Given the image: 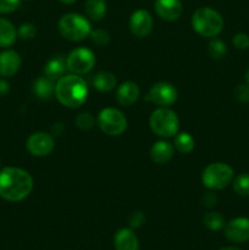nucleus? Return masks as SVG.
<instances>
[{
    "label": "nucleus",
    "mask_w": 249,
    "mask_h": 250,
    "mask_svg": "<svg viewBox=\"0 0 249 250\" xmlns=\"http://www.w3.org/2000/svg\"><path fill=\"white\" fill-rule=\"evenodd\" d=\"M149 125L156 136L161 138H171L178 133L180 120L173 110L168 107H159L151 112Z\"/></svg>",
    "instance_id": "nucleus-5"
},
{
    "label": "nucleus",
    "mask_w": 249,
    "mask_h": 250,
    "mask_svg": "<svg viewBox=\"0 0 249 250\" xmlns=\"http://www.w3.org/2000/svg\"><path fill=\"white\" fill-rule=\"evenodd\" d=\"M144 222H145V216L141 211L133 212L131 217H129V226H131V229H139Z\"/></svg>",
    "instance_id": "nucleus-33"
},
{
    "label": "nucleus",
    "mask_w": 249,
    "mask_h": 250,
    "mask_svg": "<svg viewBox=\"0 0 249 250\" xmlns=\"http://www.w3.org/2000/svg\"><path fill=\"white\" fill-rule=\"evenodd\" d=\"M141 95V89L138 84L132 81H126L121 83L116 90V100L122 106H131L138 100Z\"/></svg>",
    "instance_id": "nucleus-15"
},
{
    "label": "nucleus",
    "mask_w": 249,
    "mask_h": 250,
    "mask_svg": "<svg viewBox=\"0 0 249 250\" xmlns=\"http://www.w3.org/2000/svg\"><path fill=\"white\" fill-rule=\"evenodd\" d=\"M76 127H78L82 131H89L90 128H93V126L95 125V119L92 114L89 112H81L77 115L75 120Z\"/></svg>",
    "instance_id": "nucleus-27"
},
{
    "label": "nucleus",
    "mask_w": 249,
    "mask_h": 250,
    "mask_svg": "<svg viewBox=\"0 0 249 250\" xmlns=\"http://www.w3.org/2000/svg\"><path fill=\"white\" fill-rule=\"evenodd\" d=\"M10 92V84L5 77H0V98L5 97V95L9 94Z\"/></svg>",
    "instance_id": "nucleus-35"
},
{
    "label": "nucleus",
    "mask_w": 249,
    "mask_h": 250,
    "mask_svg": "<svg viewBox=\"0 0 249 250\" xmlns=\"http://www.w3.org/2000/svg\"><path fill=\"white\" fill-rule=\"evenodd\" d=\"M21 56L17 51L6 49L0 53V76L1 77H12L19 72L21 67Z\"/></svg>",
    "instance_id": "nucleus-14"
},
{
    "label": "nucleus",
    "mask_w": 249,
    "mask_h": 250,
    "mask_svg": "<svg viewBox=\"0 0 249 250\" xmlns=\"http://www.w3.org/2000/svg\"><path fill=\"white\" fill-rule=\"evenodd\" d=\"M154 21L150 12L144 9H138L131 15L129 29L137 38H145L153 31Z\"/></svg>",
    "instance_id": "nucleus-11"
},
{
    "label": "nucleus",
    "mask_w": 249,
    "mask_h": 250,
    "mask_svg": "<svg viewBox=\"0 0 249 250\" xmlns=\"http://www.w3.org/2000/svg\"><path fill=\"white\" fill-rule=\"evenodd\" d=\"M17 29L7 19L0 17V48H9L16 42Z\"/></svg>",
    "instance_id": "nucleus-19"
},
{
    "label": "nucleus",
    "mask_w": 249,
    "mask_h": 250,
    "mask_svg": "<svg viewBox=\"0 0 249 250\" xmlns=\"http://www.w3.org/2000/svg\"><path fill=\"white\" fill-rule=\"evenodd\" d=\"M233 190L241 197H249V173H241L233 181Z\"/></svg>",
    "instance_id": "nucleus-25"
},
{
    "label": "nucleus",
    "mask_w": 249,
    "mask_h": 250,
    "mask_svg": "<svg viewBox=\"0 0 249 250\" xmlns=\"http://www.w3.org/2000/svg\"><path fill=\"white\" fill-rule=\"evenodd\" d=\"M97 59L94 53L88 48H76L66 58L67 70L75 75H84L90 72L95 66Z\"/></svg>",
    "instance_id": "nucleus-8"
},
{
    "label": "nucleus",
    "mask_w": 249,
    "mask_h": 250,
    "mask_svg": "<svg viewBox=\"0 0 249 250\" xmlns=\"http://www.w3.org/2000/svg\"><path fill=\"white\" fill-rule=\"evenodd\" d=\"M246 82H247V84L249 85V68L247 70V72H246Z\"/></svg>",
    "instance_id": "nucleus-38"
},
{
    "label": "nucleus",
    "mask_w": 249,
    "mask_h": 250,
    "mask_svg": "<svg viewBox=\"0 0 249 250\" xmlns=\"http://www.w3.org/2000/svg\"><path fill=\"white\" fill-rule=\"evenodd\" d=\"M203 203H204L205 207H208V208L214 207V205L217 203L216 195H215L214 193L209 192L208 194H205L204 197H203Z\"/></svg>",
    "instance_id": "nucleus-34"
},
{
    "label": "nucleus",
    "mask_w": 249,
    "mask_h": 250,
    "mask_svg": "<svg viewBox=\"0 0 249 250\" xmlns=\"http://www.w3.org/2000/svg\"><path fill=\"white\" fill-rule=\"evenodd\" d=\"M89 37L93 43L98 46H106L110 43V33L107 31H105V29L98 28L95 31L92 29Z\"/></svg>",
    "instance_id": "nucleus-28"
},
{
    "label": "nucleus",
    "mask_w": 249,
    "mask_h": 250,
    "mask_svg": "<svg viewBox=\"0 0 249 250\" xmlns=\"http://www.w3.org/2000/svg\"><path fill=\"white\" fill-rule=\"evenodd\" d=\"M208 53L215 60H221V59L225 58L227 53V46L226 44L224 43L220 39H212L209 43V46H208Z\"/></svg>",
    "instance_id": "nucleus-26"
},
{
    "label": "nucleus",
    "mask_w": 249,
    "mask_h": 250,
    "mask_svg": "<svg viewBox=\"0 0 249 250\" xmlns=\"http://www.w3.org/2000/svg\"><path fill=\"white\" fill-rule=\"evenodd\" d=\"M192 27L199 36L214 38L224 29V19L211 7H199L192 16Z\"/></svg>",
    "instance_id": "nucleus-3"
},
{
    "label": "nucleus",
    "mask_w": 249,
    "mask_h": 250,
    "mask_svg": "<svg viewBox=\"0 0 249 250\" xmlns=\"http://www.w3.org/2000/svg\"><path fill=\"white\" fill-rule=\"evenodd\" d=\"M173 153H175V148L172 144L163 139V141H159L153 144L149 155H150L153 163L158 164V165H164L173 158Z\"/></svg>",
    "instance_id": "nucleus-16"
},
{
    "label": "nucleus",
    "mask_w": 249,
    "mask_h": 250,
    "mask_svg": "<svg viewBox=\"0 0 249 250\" xmlns=\"http://www.w3.org/2000/svg\"><path fill=\"white\" fill-rule=\"evenodd\" d=\"M225 236L233 243H244L249 241V219L236 217L225 225Z\"/></svg>",
    "instance_id": "nucleus-12"
},
{
    "label": "nucleus",
    "mask_w": 249,
    "mask_h": 250,
    "mask_svg": "<svg viewBox=\"0 0 249 250\" xmlns=\"http://www.w3.org/2000/svg\"><path fill=\"white\" fill-rule=\"evenodd\" d=\"M21 0H0V14H11L19 9Z\"/></svg>",
    "instance_id": "nucleus-31"
},
{
    "label": "nucleus",
    "mask_w": 249,
    "mask_h": 250,
    "mask_svg": "<svg viewBox=\"0 0 249 250\" xmlns=\"http://www.w3.org/2000/svg\"><path fill=\"white\" fill-rule=\"evenodd\" d=\"M97 122L98 126L105 134L112 137L121 136L127 129V125H128L124 112L115 107L103 109L98 115Z\"/></svg>",
    "instance_id": "nucleus-7"
},
{
    "label": "nucleus",
    "mask_w": 249,
    "mask_h": 250,
    "mask_svg": "<svg viewBox=\"0 0 249 250\" xmlns=\"http://www.w3.org/2000/svg\"><path fill=\"white\" fill-rule=\"evenodd\" d=\"M33 92L39 99H49V98H51V95L55 94V84H54V81H51L46 76H41V77H38L34 81Z\"/></svg>",
    "instance_id": "nucleus-20"
},
{
    "label": "nucleus",
    "mask_w": 249,
    "mask_h": 250,
    "mask_svg": "<svg viewBox=\"0 0 249 250\" xmlns=\"http://www.w3.org/2000/svg\"><path fill=\"white\" fill-rule=\"evenodd\" d=\"M61 2H62V4H67V5H71V4H73V2L76 1V0H60Z\"/></svg>",
    "instance_id": "nucleus-37"
},
{
    "label": "nucleus",
    "mask_w": 249,
    "mask_h": 250,
    "mask_svg": "<svg viewBox=\"0 0 249 250\" xmlns=\"http://www.w3.org/2000/svg\"><path fill=\"white\" fill-rule=\"evenodd\" d=\"M59 32L65 39L71 42H81L89 37L92 32L90 22L80 14H66L61 16L58 23Z\"/></svg>",
    "instance_id": "nucleus-4"
},
{
    "label": "nucleus",
    "mask_w": 249,
    "mask_h": 250,
    "mask_svg": "<svg viewBox=\"0 0 249 250\" xmlns=\"http://www.w3.org/2000/svg\"><path fill=\"white\" fill-rule=\"evenodd\" d=\"M155 12L160 19L165 21H176L183 12L181 0H155Z\"/></svg>",
    "instance_id": "nucleus-13"
},
{
    "label": "nucleus",
    "mask_w": 249,
    "mask_h": 250,
    "mask_svg": "<svg viewBox=\"0 0 249 250\" xmlns=\"http://www.w3.org/2000/svg\"><path fill=\"white\" fill-rule=\"evenodd\" d=\"M55 95L61 105L75 109L87 100L88 85L80 75H65L56 81Z\"/></svg>",
    "instance_id": "nucleus-2"
},
{
    "label": "nucleus",
    "mask_w": 249,
    "mask_h": 250,
    "mask_svg": "<svg viewBox=\"0 0 249 250\" xmlns=\"http://www.w3.org/2000/svg\"><path fill=\"white\" fill-rule=\"evenodd\" d=\"M115 250H138L139 243L132 229H121L114 236Z\"/></svg>",
    "instance_id": "nucleus-17"
},
{
    "label": "nucleus",
    "mask_w": 249,
    "mask_h": 250,
    "mask_svg": "<svg viewBox=\"0 0 249 250\" xmlns=\"http://www.w3.org/2000/svg\"><path fill=\"white\" fill-rule=\"evenodd\" d=\"M66 68H67L66 59H63L62 56H54L46 62L45 67H44V76L50 78L51 81H58L62 76H65Z\"/></svg>",
    "instance_id": "nucleus-18"
},
{
    "label": "nucleus",
    "mask_w": 249,
    "mask_h": 250,
    "mask_svg": "<svg viewBox=\"0 0 249 250\" xmlns=\"http://www.w3.org/2000/svg\"><path fill=\"white\" fill-rule=\"evenodd\" d=\"M33 189V177L28 171L9 166L0 170V197L10 203L26 199Z\"/></svg>",
    "instance_id": "nucleus-1"
},
{
    "label": "nucleus",
    "mask_w": 249,
    "mask_h": 250,
    "mask_svg": "<svg viewBox=\"0 0 249 250\" xmlns=\"http://www.w3.org/2000/svg\"><path fill=\"white\" fill-rule=\"evenodd\" d=\"M84 10L90 20L102 21L106 15V0H85Z\"/></svg>",
    "instance_id": "nucleus-22"
},
{
    "label": "nucleus",
    "mask_w": 249,
    "mask_h": 250,
    "mask_svg": "<svg viewBox=\"0 0 249 250\" xmlns=\"http://www.w3.org/2000/svg\"><path fill=\"white\" fill-rule=\"evenodd\" d=\"M26 148L31 155L43 158L54 150L55 141L51 134L45 133V132H34L27 138Z\"/></svg>",
    "instance_id": "nucleus-10"
},
{
    "label": "nucleus",
    "mask_w": 249,
    "mask_h": 250,
    "mask_svg": "<svg viewBox=\"0 0 249 250\" xmlns=\"http://www.w3.org/2000/svg\"><path fill=\"white\" fill-rule=\"evenodd\" d=\"M233 168L225 163H214L208 165L202 173V182L210 190L226 188L233 180Z\"/></svg>",
    "instance_id": "nucleus-6"
},
{
    "label": "nucleus",
    "mask_w": 249,
    "mask_h": 250,
    "mask_svg": "<svg viewBox=\"0 0 249 250\" xmlns=\"http://www.w3.org/2000/svg\"><path fill=\"white\" fill-rule=\"evenodd\" d=\"M17 36L20 37L23 41H29V39H33L37 36V28L33 23H29V22H24L17 29Z\"/></svg>",
    "instance_id": "nucleus-29"
},
{
    "label": "nucleus",
    "mask_w": 249,
    "mask_h": 250,
    "mask_svg": "<svg viewBox=\"0 0 249 250\" xmlns=\"http://www.w3.org/2000/svg\"><path fill=\"white\" fill-rule=\"evenodd\" d=\"M203 224L209 231H220L225 227V217L217 211H209L203 216Z\"/></svg>",
    "instance_id": "nucleus-24"
},
{
    "label": "nucleus",
    "mask_w": 249,
    "mask_h": 250,
    "mask_svg": "<svg viewBox=\"0 0 249 250\" xmlns=\"http://www.w3.org/2000/svg\"><path fill=\"white\" fill-rule=\"evenodd\" d=\"M233 94L238 102L248 103L249 102V85L247 84V83L238 84L233 89Z\"/></svg>",
    "instance_id": "nucleus-30"
},
{
    "label": "nucleus",
    "mask_w": 249,
    "mask_h": 250,
    "mask_svg": "<svg viewBox=\"0 0 249 250\" xmlns=\"http://www.w3.org/2000/svg\"><path fill=\"white\" fill-rule=\"evenodd\" d=\"M219 250H241V249L236 248V247H225V248H221Z\"/></svg>",
    "instance_id": "nucleus-36"
},
{
    "label": "nucleus",
    "mask_w": 249,
    "mask_h": 250,
    "mask_svg": "<svg viewBox=\"0 0 249 250\" xmlns=\"http://www.w3.org/2000/svg\"><path fill=\"white\" fill-rule=\"evenodd\" d=\"M178 92L173 84L168 82H158L149 89L146 100L154 103L159 107H168L175 104Z\"/></svg>",
    "instance_id": "nucleus-9"
},
{
    "label": "nucleus",
    "mask_w": 249,
    "mask_h": 250,
    "mask_svg": "<svg viewBox=\"0 0 249 250\" xmlns=\"http://www.w3.org/2000/svg\"><path fill=\"white\" fill-rule=\"evenodd\" d=\"M173 146L181 154H189L194 149V138L188 132H180L175 136Z\"/></svg>",
    "instance_id": "nucleus-23"
},
{
    "label": "nucleus",
    "mask_w": 249,
    "mask_h": 250,
    "mask_svg": "<svg viewBox=\"0 0 249 250\" xmlns=\"http://www.w3.org/2000/svg\"><path fill=\"white\" fill-rule=\"evenodd\" d=\"M93 85L99 92L107 93L116 88L117 80L114 73L109 72V71H102L95 75L94 80H93Z\"/></svg>",
    "instance_id": "nucleus-21"
},
{
    "label": "nucleus",
    "mask_w": 249,
    "mask_h": 250,
    "mask_svg": "<svg viewBox=\"0 0 249 250\" xmlns=\"http://www.w3.org/2000/svg\"><path fill=\"white\" fill-rule=\"evenodd\" d=\"M232 43L239 50H246L249 48V36L246 33H237L232 39Z\"/></svg>",
    "instance_id": "nucleus-32"
}]
</instances>
